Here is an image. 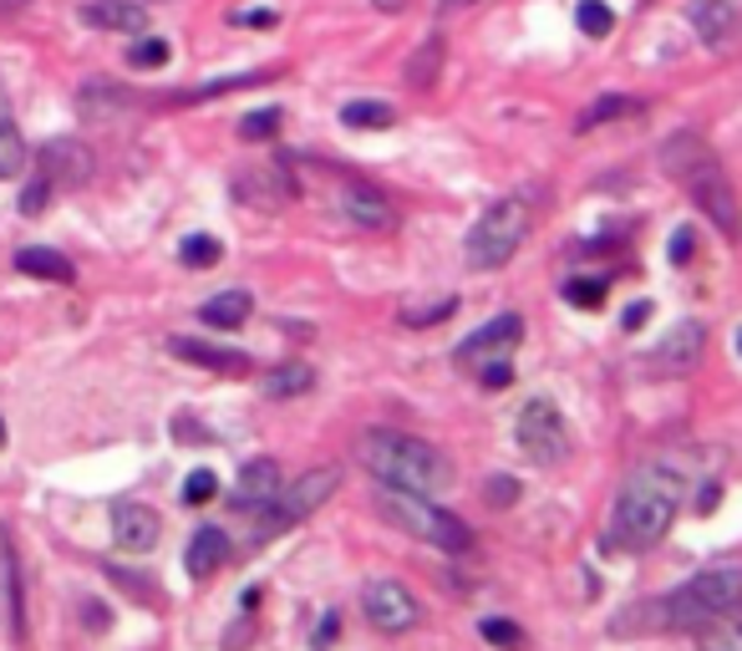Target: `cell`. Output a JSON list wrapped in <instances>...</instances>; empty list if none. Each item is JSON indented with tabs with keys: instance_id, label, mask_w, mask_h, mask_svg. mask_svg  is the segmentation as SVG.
<instances>
[{
	"instance_id": "f546056e",
	"label": "cell",
	"mask_w": 742,
	"mask_h": 651,
	"mask_svg": "<svg viewBox=\"0 0 742 651\" xmlns=\"http://www.w3.org/2000/svg\"><path fill=\"white\" fill-rule=\"evenodd\" d=\"M178 260H184L188 270H209L225 260V245L214 240V235H188V240L178 245Z\"/></svg>"
},
{
	"instance_id": "f35d334b",
	"label": "cell",
	"mask_w": 742,
	"mask_h": 651,
	"mask_svg": "<svg viewBox=\"0 0 742 651\" xmlns=\"http://www.w3.org/2000/svg\"><path fill=\"white\" fill-rule=\"evenodd\" d=\"M46 199H52V184L36 173V184H26V194H21V214H26V219H36V214L46 209Z\"/></svg>"
},
{
	"instance_id": "603a6c76",
	"label": "cell",
	"mask_w": 742,
	"mask_h": 651,
	"mask_svg": "<svg viewBox=\"0 0 742 651\" xmlns=\"http://www.w3.org/2000/svg\"><path fill=\"white\" fill-rule=\"evenodd\" d=\"M254 311V295L250 291H219L214 301H204L199 306V321L204 326H219V332H234V326H244Z\"/></svg>"
},
{
	"instance_id": "ffe728a7",
	"label": "cell",
	"mask_w": 742,
	"mask_h": 651,
	"mask_svg": "<svg viewBox=\"0 0 742 651\" xmlns=\"http://www.w3.org/2000/svg\"><path fill=\"white\" fill-rule=\"evenodd\" d=\"M687 21L707 46H722V41L732 36V26H738V6H732V0H691Z\"/></svg>"
},
{
	"instance_id": "7a4b0ae2",
	"label": "cell",
	"mask_w": 742,
	"mask_h": 651,
	"mask_svg": "<svg viewBox=\"0 0 742 651\" xmlns=\"http://www.w3.org/2000/svg\"><path fill=\"white\" fill-rule=\"evenodd\" d=\"M357 458L367 464V474L386 489H407L423 499H438L443 489H452V464L443 458L433 443L397 433V427H367L357 443Z\"/></svg>"
},
{
	"instance_id": "ba28073f",
	"label": "cell",
	"mask_w": 742,
	"mask_h": 651,
	"mask_svg": "<svg viewBox=\"0 0 742 651\" xmlns=\"http://www.w3.org/2000/svg\"><path fill=\"white\" fill-rule=\"evenodd\" d=\"M676 178L687 184V194L697 199V209H702L707 219H712V225L728 235V240H738V235H742V214H738V194H732L722 163H717L712 153H702V159L691 163V169H681Z\"/></svg>"
},
{
	"instance_id": "e575fe53",
	"label": "cell",
	"mask_w": 742,
	"mask_h": 651,
	"mask_svg": "<svg viewBox=\"0 0 742 651\" xmlns=\"http://www.w3.org/2000/svg\"><path fill=\"white\" fill-rule=\"evenodd\" d=\"M707 651H742V611L707 626Z\"/></svg>"
},
{
	"instance_id": "8992f818",
	"label": "cell",
	"mask_w": 742,
	"mask_h": 651,
	"mask_svg": "<svg viewBox=\"0 0 742 651\" xmlns=\"http://www.w3.org/2000/svg\"><path fill=\"white\" fill-rule=\"evenodd\" d=\"M336 484H341V468H310V474H301L295 484H280V493L270 499L265 509H260V519H254L250 540L254 545H265V540H275V534H285L291 524H301L305 514H316L326 499L336 493Z\"/></svg>"
},
{
	"instance_id": "5bb4252c",
	"label": "cell",
	"mask_w": 742,
	"mask_h": 651,
	"mask_svg": "<svg viewBox=\"0 0 742 651\" xmlns=\"http://www.w3.org/2000/svg\"><path fill=\"white\" fill-rule=\"evenodd\" d=\"M234 194L239 199H250L254 209L265 204V209H280L285 199H295V173H291V159H275V163H265L260 173H244L234 184Z\"/></svg>"
},
{
	"instance_id": "836d02e7",
	"label": "cell",
	"mask_w": 742,
	"mask_h": 651,
	"mask_svg": "<svg viewBox=\"0 0 742 651\" xmlns=\"http://www.w3.org/2000/svg\"><path fill=\"white\" fill-rule=\"evenodd\" d=\"M280 122H285V112L280 107H265V112H250V118H239V138L244 143H260V138H275Z\"/></svg>"
},
{
	"instance_id": "681fc988",
	"label": "cell",
	"mask_w": 742,
	"mask_h": 651,
	"mask_svg": "<svg viewBox=\"0 0 742 651\" xmlns=\"http://www.w3.org/2000/svg\"><path fill=\"white\" fill-rule=\"evenodd\" d=\"M0 448H6V423H0Z\"/></svg>"
},
{
	"instance_id": "44dd1931",
	"label": "cell",
	"mask_w": 742,
	"mask_h": 651,
	"mask_svg": "<svg viewBox=\"0 0 742 651\" xmlns=\"http://www.w3.org/2000/svg\"><path fill=\"white\" fill-rule=\"evenodd\" d=\"M225 560H229V534L219 530V524H199V534L188 540V575H194V581H209Z\"/></svg>"
},
{
	"instance_id": "52a82bcc",
	"label": "cell",
	"mask_w": 742,
	"mask_h": 651,
	"mask_svg": "<svg viewBox=\"0 0 742 651\" xmlns=\"http://www.w3.org/2000/svg\"><path fill=\"white\" fill-rule=\"evenodd\" d=\"M514 443H519V453L539 468H555L570 458V427H565V417H559V408L549 398H534L519 408Z\"/></svg>"
},
{
	"instance_id": "60d3db41",
	"label": "cell",
	"mask_w": 742,
	"mask_h": 651,
	"mask_svg": "<svg viewBox=\"0 0 742 651\" xmlns=\"http://www.w3.org/2000/svg\"><path fill=\"white\" fill-rule=\"evenodd\" d=\"M509 382H514V367H509V357L483 361V387H489V392H499V387H509Z\"/></svg>"
},
{
	"instance_id": "d4e9b609",
	"label": "cell",
	"mask_w": 742,
	"mask_h": 651,
	"mask_svg": "<svg viewBox=\"0 0 742 651\" xmlns=\"http://www.w3.org/2000/svg\"><path fill=\"white\" fill-rule=\"evenodd\" d=\"M636 112H646V102H641V97H621V93H615V97H600L596 107H585L575 128H580V133H596V128H605V122L636 118Z\"/></svg>"
},
{
	"instance_id": "83f0119b",
	"label": "cell",
	"mask_w": 742,
	"mask_h": 651,
	"mask_svg": "<svg viewBox=\"0 0 742 651\" xmlns=\"http://www.w3.org/2000/svg\"><path fill=\"white\" fill-rule=\"evenodd\" d=\"M341 122H346V128H361V133H377V128H392V107L361 97V102H346L341 107Z\"/></svg>"
},
{
	"instance_id": "e0dca14e",
	"label": "cell",
	"mask_w": 742,
	"mask_h": 651,
	"mask_svg": "<svg viewBox=\"0 0 742 651\" xmlns=\"http://www.w3.org/2000/svg\"><path fill=\"white\" fill-rule=\"evenodd\" d=\"M275 493H280V464L275 458H250V464L239 468L234 509H265Z\"/></svg>"
},
{
	"instance_id": "8d00e7d4",
	"label": "cell",
	"mask_w": 742,
	"mask_h": 651,
	"mask_svg": "<svg viewBox=\"0 0 742 651\" xmlns=\"http://www.w3.org/2000/svg\"><path fill=\"white\" fill-rule=\"evenodd\" d=\"M452 311H458V301L452 295H443V301H433V306H423V311H402V326H433V321H448Z\"/></svg>"
},
{
	"instance_id": "5b68a950",
	"label": "cell",
	"mask_w": 742,
	"mask_h": 651,
	"mask_svg": "<svg viewBox=\"0 0 742 651\" xmlns=\"http://www.w3.org/2000/svg\"><path fill=\"white\" fill-rule=\"evenodd\" d=\"M377 504H382V514L397 524V530H407L412 540H423V545H438L448 550V555H458V550H468V530L463 519H452L448 509H438L433 499H423V493H407V489H377Z\"/></svg>"
},
{
	"instance_id": "cb8c5ba5",
	"label": "cell",
	"mask_w": 742,
	"mask_h": 651,
	"mask_svg": "<svg viewBox=\"0 0 742 651\" xmlns=\"http://www.w3.org/2000/svg\"><path fill=\"white\" fill-rule=\"evenodd\" d=\"M26 169V138L15 128V112H11V97L0 87V178H15Z\"/></svg>"
},
{
	"instance_id": "7bdbcfd3",
	"label": "cell",
	"mask_w": 742,
	"mask_h": 651,
	"mask_svg": "<svg viewBox=\"0 0 742 651\" xmlns=\"http://www.w3.org/2000/svg\"><path fill=\"white\" fill-rule=\"evenodd\" d=\"M280 15L270 11V6H260V11H234V26H275Z\"/></svg>"
},
{
	"instance_id": "277c9868",
	"label": "cell",
	"mask_w": 742,
	"mask_h": 651,
	"mask_svg": "<svg viewBox=\"0 0 742 651\" xmlns=\"http://www.w3.org/2000/svg\"><path fill=\"white\" fill-rule=\"evenodd\" d=\"M524 235H530V209H524L519 199H499V204H489V209L478 214V225L468 229L463 260L473 270H504L519 254Z\"/></svg>"
},
{
	"instance_id": "74e56055",
	"label": "cell",
	"mask_w": 742,
	"mask_h": 651,
	"mask_svg": "<svg viewBox=\"0 0 742 651\" xmlns=\"http://www.w3.org/2000/svg\"><path fill=\"white\" fill-rule=\"evenodd\" d=\"M214 493H219V479H214L209 468H194V474L184 479V499H188V504H209Z\"/></svg>"
},
{
	"instance_id": "4316f807",
	"label": "cell",
	"mask_w": 742,
	"mask_h": 651,
	"mask_svg": "<svg viewBox=\"0 0 742 651\" xmlns=\"http://www.w3.org/2000/svg\"><path fill=\"white\" fill-rule=\"evenodd\" d=\"M443 72V36H427L417 52L407 56V67H402V77H407V87H433Z\"/></svg>"
},
{
	"instance_id": "3957f363",
	"label": "cell",
	"mask_w": 742,
	"mask_h": 651,
	"mask_svg": "<svg viewBox=\"0 0 742 651\" xmlns=\"http://www.w3.org/2000/svg\"><path fill=\"white\" fill-rule=\"evenodd\" d=\"M742 600V565H712L697 571L687 585H676L666 600H656V626L666 631H687V626H712Z\"/></svg>"
},
{
	"instance_id": "c3c4849f",
	"label": "cell",
	"mask_w": 742,
	"mask_h": 651,
	"mask_svg": "<svg viewBox=\"0 0 742 651\" xmlns=\"http://www.w3.org/2000/svg\"><path fill=\"white\" fill-rule=\"evenodd\" d=\"M377 11H402V0H377Z\"/></svg>"
},
{
	"instance_id": "7402d4cb",
	"label": "cell",
	"mask_w": 742,
	"mask_h": 651,
	"mask_svg": "<svg viewBox=\"0 0 742 651\" xmlns=\"http://www.w3.org/2000/svg\"><path fill=\"white\" fill-rule=\"evenodd\" d=\"M15 270H21V275H36V280H52V285H72V280H77V265H72L67 254L46 250V245L15 250Z\"/></svg>"
},
{
	"instance_id": "ee69618b",
	"label": "cell",
	"mask_w": 742,
	"mask_h": 651,
	"mask_svg": "<svg viewBox=\"0 0 742 651\" xmlns=\"http://www.w3.org/2000/svg\"><path fill=\"white\" fill-rule=\"evenodd\" d=\"M473 6H483V0H433V15H438V21H448V15L473 11Z\"/></svg>"
},
{
	"instance_id": "ac0fdd59",
	"label": "cell",
	"mask_w": 742,
	"mask_h": 651,
	"mask_svg": "<svg viewBox=\"0 0 742 651\" xmlns=\"http://www.w3.org/2000/svg\"><path fill=\"white\" fill-rule=\"evenodd\" d=\"M168 351L178 361H194V367H209V372H244L250 357L244 351H229V346H214V341H199V336H173Z\"/></svg>"
},
{
	"instance_id": "f907efd6",
	"label": "cell",
	"mask_w": 742,
	"mask_h": 651,
	"mask_svg": "<svg viewBox=\"0 0 742 651\" xmlns=\"http://www.w3.org/2000/svg\"><path fill=\"white\" fill-rule=\"evenodd\" d=\"M738 357H742V326H738Z\"/></svg>"
},
{
	"instance_id": "9a60e30c",
	"label": "cell",
	"mask_w": 742,
	"mask_h": 651,
	"mask_svg": "<svg viewBox=\"0 0 742 651\" xmlns=\"http://www.w3.org/2000/svg\"><path fill=\"white\" fill-rule=\"evenodd\" d=\"M336 204H341L346 219H357L361 229H392L397 225V214H392V204H386L382 188H371V184H341L336 188Z\"/></svg>"
},
{
	"instance_id": "7c38bea8",
	"label": "cell",
	"mask_w": 742,
	"mask_h": 651,
	"mask_svg": "<svg viewBox=\"0 0 742 651\" xmlns=\"http://www.w3.org/2000/svg\"><path fill=\"white\" fill-rule=\"evenodd\" d=\"M36 173L52 188H77L92 178V153H87L77 138H56V143H46L36 153Z\"/></svg>"
},
{
	"instance_id": "6da1fadb",
	"label": "cell",
	"mask_w": 742,
	"mask_h": 651,
	"mask_svg": "<svg viewBox=\"0 0 742 651\" xmlns=\"http://www.w3.org/2000/svg\"><path fill=\"white\" fill-rule=\"evenodd\" d=\"M681 493H687V479L672 464H641L615 493L610 545L631 550V555L656 550L666 540V530L676 524V514H681Z\"/></svg>"
},
{
	"instance_id": "d590c367",
	"label": "cell",
	"mask_w": 742,
	"mask_h": 651,
	"mask_svg": "<svg viewBox=\"0 0 742 651\" xmlns=\"http://www.w3.org/2000/svg\"><path fill=\"white\" fill-rule=\"evenodd\" d=\"M478 631H483V641H493V647H509V651H519V647H524V631H519L514 621H499V616H489V621H478Z\"/></svg>"
},
{
	"instance_id": "b9f144b4",
	"label": "cell",
	"mask_w": 742,
	"mask_h": 651,
	"mask_svg": "<svg viewBox=\"0 0 742 651\" xmlns=\"http://www.w3.org/2000/svg\"><path fill=\"white\" fill-rule=\"evenodd\" d=\"M514 499H519L514 479H489V504H514Z\"/></svg>"
},
{
	"instance_id": "ab89813d",
	"label": "cell",
	"mask_w": 742,
	"mask_h": 651,
	"mask_svg": "<svg viewBox=\"0 0 742 651\" xmlns=\"http://www.w3.org/2000/svg\"><path fill=\"white\" fill-rule=\"evenodd\" d=\"M691 250H697V229H687V225H681V229L672 235V250H666V254H672V265H687V260H691Z\"/></svg>"
},
{
	"instance_id": "2e32d148",
	"label": "cell",
	"mask_w": 742,
	"mask_h": 651,
	"mask_svg": "<svg viewBox=\"0 0 742 651\" xmlns=\"http://www.w3.org/2000/svg\"><path fill=\"white\" fill-rule=\"evenodd\" d=\"M0 590H6V621H11V637L26 641V596H21V565H15V545L11 530L0 524Z\"/></svg>"
},
{
	"instance_id": "d6a6232c",
	"label": "cell",
	"mask_w": 742,
	"mask_h": 651,
	"mask_svg": "<svg viewBox=\"0 0 742 651\" xmlns=\"http://www.w3.org/2000/svg\"><path fill=\"white\" fill-rule=\"evenodd\" d=\"M168 41L163 36H143V41H133V46H128V67H138V72H159L163 62H168Z\"/></svg>"
},
{
	"instance_id": "f1b7e54d",
	"label": "cell",
	"mask_w": 742,
	"mask_h": 651,
	"mask_svg": "<svg viewBox=\"0 0 742 651\" xmlns=\"http://www.w3.org/2000/svg\"><path fill=\"white\" fill-rule=\"evenodd\" d=\"M77 107H81V118L102 122V118H112L118 107H128V93H112L107 82H92V87H87V93L77 97Z\"/></svg>"
},
{
	"instance_id": "484cf974",
	"label": "cell",
	"mask_w": 742,
	"mask_h": 651,
	"mask_svg": "<svg viewBox=\"0 0 742 651\" xmlns=\"http://www.w3.org/2000/svg\"><path fill=\"white\" fill-rule=\"evenodd\" d=\"M310 387H316V372H310L305 361H285V367H275V372H265L260 392H265V398H301V392H310Z\"/></svg>"
},
{
	"instance_id": "bcb514c9",
	"label": "cell",
	"mask_w": 742,
	"mask_h": 651,
	"mask_svg": "<svg viewBox=\"0 0 742 651\" xmlns=\"http://www.w3.org/2000/svg\"><path fill=\"white\" fill-rule=\"evenodd\" d=\"M646 321H651V301H636V306H625L621 326L625 332H636V326H646Z\"/></svg>"
},
{
	"instance_id": "8fae6325",
	"label": "cell",
	"mask_w": 742,
	"mask_h": 651,
	"mask_svg": "<svg viewBox=\"0 0 742 651\" xmlns=\"http://www.w3.org/2000/svg\"><path fill=\"white\" fill-rule=\"evenodd\" d=\"M112 540H118V550H128V555H148V550L163 540L159 509L138 504V499H122V504H112Z\"/></svg>"
},
{
	"instance_id": "f6af8a7d",
	"label": "cell",
	"mask_w": 742,
	"mask_h": 651,
	"mask_svg": "<svg viewBox=\"0 0 742 651\" xmlns=\"http://www.w3.org/2000/svg\"><path fill=\"white\" fill-rule=\"evenodd\" d=\"M336 626H341V616H336V611H326V616H320V626H316V651H326V647H331Z\"/></svg>"
},
{
	"instance_id": "4fadbf2b",
	"label": "cell",
	"mask_w": 742,
	"mask_h": 651,
	"mask_svg": "<svg viewBox=\"0 0 742 651\" xmlns=\"http://www.w3.org/2000/svg\"><path fill=\"white\" fill-rule=\"evenodd\" d=\"M707 351V326L702 321H676L672 332L662 336V346L651 351V361L662 367V372H691Z\"/></svg>"
},
{
	"instance_id": "d6986e66",
	"label": "cell",
	"mask_w": 742,
	"mask_h": 651,
	"mask_svg": "<svg viewBox=\"0 0 742 651\" xmlns=\"http://www.w3.org/2000/svg\"><path fill=\"white\" fill-rule=\"evenodd\" d=\"M81 21L97 31L138 36V31H148V6H138V0H92V6H81Z\"/></svg>"
},
{
	"instance_id": "30bf717a",
	"label": "cell",
	"mask_w": 742,
	"mask_h": 651,
	"mask_svg": "<svg viewBox=\"0 0 742 651\" xmlns=\"http://www.w3.org/2000/svg\"><path fill=\"white\" fill-rule=\"evenodd\" d=\"M519 341H524V316H519V311H504V316L483 321L473 336H463L458 351H452V361H458V367H483V361L509 357Z\"/></svg>"
},
{
	"instance_id": "9c48e42d",
	"label": "cell",
	"mask_w": 742,
	"mask_h": 651,
	"mask_svg": "<svg viewBox=\"0 0 742 651\" xmlns=\"http://www.w3.org/2000/svg\"><path fill=\"white\" fill-rule=\"evenodd\" d=\"M361 611L377 631H412L423 621V606L402 581H367L361 585Z\"/></svg>"
},
{
	"instance_id": "1f68e13d",
	"label": "cell",
	"mask_w": 742,
	"mask_h": 651,
	"mask_svg": "<svg viewBox=\"0 0 742 651\" xmlns=\"http://www.w3.org/2000/svg\"><path fill=\"white\" fill-rule=\"evenodd\" d=\"M605 285H610L605 275H575V280H565V301L580 311H596L605 301Z\"/></svg>"
},
{
	"instance_id": "4dcf8cb0",
	"label": "cell",
	"mask_w": 742,
	"mask_h": 651,
	"mask_svg": "<svg viewBox=\"0 0 742 651\" xmlns=\"http://www.w3.org/2000/svg\"><path fill=\"white\" fill-rule=\"evenodd\" d=\"M575 21H580V31L590 41H605L610 31H615V11H610L605 0H580V6H575Z\"/></svg>"
},
{
	"instance_id": "7dc6e473",
	"label": "cell",
	"mask_w": 742,
	"mask_h": 651,
	"mask_svg": "<svg viewBox=\"0 0 742 651\" xmlns=\"http://www.w3.org/2000/svg\"><path fill=\"white\" fill-rule=\"evenodd\" d=\"M697 509H717V484H707L702 499H697Z\"/></svg>"
}]
</instances>
